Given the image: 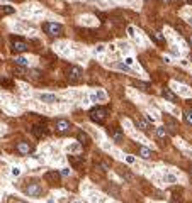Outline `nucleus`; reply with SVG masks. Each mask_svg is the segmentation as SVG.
<instances>
[{
  "label": "nucleus",
  "mask_w": 192,
  "mask_h": 203,
  "mask_svg": "<svg viewBox=\"0 0 192 203\" xmlns=\"http://www.w3.org/2000/svg\"><path fill=\"white\" fill-rule=\"evenodd\" d=\"M109 135L112 137V141H114V142H121L122 137H124V135H122V132L119 131V129H116V127L109 129Z\"/></svg>",
  "instance_id": "10"
},
{
  "label": "nucleus",
  "mask_w": 192,
  "mask_h": 203,
  "mask_svg": "<svg viewBox=\"0 0 192 203\" xmlns=\"http://www.w3.org/2000/svg\"><path fill=\"white\" fill-rule=\"evenodd\" d=\"M31 132H33L37 139H41V137H44V135L48 134V129H46V125H34Z\"/></svg>",
  "instance_id": "9"
},
{
  "label": "nucleus",
  "mask_w": 192,
  "mask_h": 203,
  "mask_svg": "<svg viewBox=\"0 0 192 203\" xmlns=\"http://www.w3.org/2000/svg\"><path fill=\"white\" fill-rule=\"evenodd\" d=\"M116 68L121 69V71H126V73H133V69L129 68L128 65H122V63H116Z\"/></svg>",
  "instance_id": "19"
},
{
  "label": "nucleus",
  "mask_w": 192,
  "mask_h": 203,
  "mask_svg": "<svg viewBox=\"0 0 192 203\" xmlns=\"http://www.w3.org/2000/svg\"><path fill=\"white\" fill-rule=\"evenodd\" d=\"M187 41H189V42L192 44V34H190V36H187Z\"/></svg>",
  "instance_id": "32"
},
{
  "label": "nucleus",
  "mask_w": 192,
  "mask_h": 203,
  "mask_svg": "<svg viewBox=\"0 0 192 203\" xmlns=\"http://www.w3.org/2000/svg\"><path fill=\"white\" fill-rule=\"evenodd\" d=\"M128 163H134V157L133 156H128Z\"/></svg>",
  "instance_id": "31"
},
{
  "label": "nucleus",
  "mask_w": 192,
  "mask_h": 203,
  "mask_svg": "<svg viewBox=\"0 0 192 203\" xmlns=\"http://www.w3.org/2000/svg\"><path fill=\"white\" fill-rule=\"evenodd\" d=\"M119 174H121V176L124 178L126 181H131V179H133V176H131V174L128 173V171H119Z\"/></svg>",
  "instance_id": "24"
},
{
  "label": "nucleus",
  "mask_w": 192,
  "mask_h": 203,
  "mask_svg": "<svg viewBox=\"0 0 192 203\" xmlns=\"http://www.w3.org/2000/svg\"><path fill=\"white\" fill-rule=\"evenodd\" d=\"M43 29H44V32L48 34V36H60V34L63 32V25L61 24H56V22H44L43 24Z\"/></svg>",
  "instance_id": "2"
},
{
  "label": "nucleus",
  "mask_w": 192,
  "mask_h": 203,
  "mask_svg": "<svg viewBox=\"0 0 192 203\" xmlns=\"http://www.w3.org/2000/svg\"><path fill=\"white\" fill-rule=\"evenodd\" d=\"M68 161L73 168H78L82 163H83V156H68Z\"/></svg>",
  "instance_id": "13"
},
{
  "label": "nucleus",
  "mask_w": 192,
  "mask_h": 203,
  "mask_svg": "<svg viewBox=\"0 0 192 203\" xmlns=\"http://www.w3.org/2000/svg\"><path fill=\"white\" fill-rule=\"evenodd\" d=\"M26 195L27 196H33V198H39L41 195H43V186L39 185V183H31L29 186H27L26 190Z\"/></svg>",
  "instance_id": "4"
},
{
  "label": "nucleus",
  "mask_w": 192,
  "mask_h": 203,
  "mask_svg": "<svg viewBox=\"0 0 192 203\" xmlns=\"http://www.w3.org/2000/svg\"><path fill=\"white\" fill-rule=\"evenodd\" d=\"M184 120H185V124H189V125H192V112H187L184 115Z\"/></svg>",
  "instance_id": "26"
},
{
  "label": "nucleus",
  "mask_w": 192,
  "mask_h": 203,
  "mask_svg": "<svg viewBox=\"0 0 192 203\" xmlns=\"http://www.w3.org/2000/svg\"><path fill=\"white\" fill-rule=\"evenodd\" d=\"M89 117H90V120L95 124H104L106 119H107V110L102 109V107H95V109H92L89 112Z\"/></svg>",
  "instance_id": "1"
},
{
  "label": "nucleus",
  "mask_w": 192,
  "mask_h": 203,
  "mask_svg": "<svg viewBox=\"0 0 192 203\" xmlns=\"http://www.w3.org/2000/svg\"><path fill=\"white\" fill-rule=\"evenodd\" d=\"M70 129H71L70 120H67V119H58L56 120V131H58L60 134H67Z\"/></svg>",
  "instance_id": "6"
},
{
  "label": "nucleus",
  "mask_w": 192,
  "mask_h": 203,
  "mask_svg": "<svg viewBox=\"0 0 192 203\" xmlns=\"http://www.w3.org/2000/svg\"><path fill=\"white\" fill-rule=\"evenodd\" d=\"M9 203H24V201L19 198H14V196H9Z\"/></svg>",
  "instance_id": "27"
},
{
  "label": "nucleus",
  "mask_w": 192,
  "mask_h": 203,
  "mask_svg": "<svg viewBox=\"0 0 192 203\" xmlns=\"http://www.w3.org/2000/svg\"><path fill=\"white\" fill-rule=\"evenodd\" d=\"M39 100L41 102H46V103H55V102H58V97L53 93H41L39 95Z\"/></svg>",
  "instance_id": "11"
},
{
  "label": "nucleus",
  "mask_w": 192,
  "mask_h": 203,
  "mask_svg": "<svg viewBox=\"0 0 192 203\" xmlns=\"http://www.w3.org/2000/svg\"><path fill=\"white\" fill-rule=\"evenodd\" d=\"M82 75H83V71H82L80 66H71L68 69V80H70V83H78L82 80Z\"/></svg>",
  "instance_id": "5"
},
{
  "label": "nucleus",
  "mask_w": 192,
  "mask_h": 203,
  "mask_svg": "<svg viewBox=\"0 0 192 203\" xmlns=\"http://www.w3.org/2000/svg\"><path fill=\"white\" fill-rule=\"evenodd\" d=\"M44 179L48 183H51V185H55V183H60V173L58 171H48V173L44 174Z\"/></svg>",
  "instance_id": "8"
},
{
  "label": "nucleus",
  "mask_w": 192,
  "mask_h": 203,
  "mask_svg": "<svg viewBox=\"0 0 192 203\" xmlns=\"http://www.w3.org/2000/svg\"><path fill=\"white\" fill-rule=\"evenodd\" d=\"M190 22H192V20H190Z\"/></svg>",
  "instance_id": "35"
},
{
  "label": "nucleus",
  "mask_w": 192,
  "mask_h": 203,
  "mask_svg": "<svg viewBox=\"0 0 192 203\" xmlns=\"http://www.w3.org/2000/svg\"><path fill=\"white\" fill-rule=\"evenodd\" d=\"M15 151H17L19 154H24V156H26V154H29V152L33 151V147H31L29 142H19V144L15 146Z\"/></svg>",
  "instance_id": "7"
},
{
  "label": "nucleus",
  "mask_w": 192,
  "mask_h": 203,
  "mask_svg": "<svg viewBox=\"0 0 192 203\" xmlns=\"http://www.w3.org/2000/svg\"><path fill=\"white\" fill-rule=\"evenodd\" d=\"M152 39L155 41V42H158V44H163V42H165V37H163L160 32H153V34H152Z\"/></svg>",
  "instance_id": "17"
},
{
  "label": "nucleus",
  "mask_w": 192,
  "mask_h": 203,
  "mask_svg": "<svg viewBox=\"0 0 192 203\" xmlns=\"http://www.w3.org/2000/svg\"><path fill=\"white\" fill-rule=\"evenodd\" d=\"M187 2H189V4H192V0H187Z\"/></svg>",
  "instance_id": "33"
},
{
  "label": "nucleus",
  "mask_w": 192,
  "mask_h": 203,
  "mask_svg": "<svg viewBox=\"0 0 192 203\" xmlns=\"http://www.w3.org/2000/svg\"><path fill=\"white\" fill-rule=\"evenodd\" d=\"M107 191L112 193V196H117L119 195V188H117V186H114V185H107Z\"/></svg>",
  "instance_id": "20"
},
{
  "label": "nucleus",
  "mask_w": 192,
  "mask_h": 203,
  "mask_svg": "<svg viewBox=\"0 0 192 203\" xmlns=\"http://www.w3.org/2000/svg\"><path fill=\"white\" fill-rule=\"evenodd\" d=\"M190 59H192V58H190Z\"/></svg>",
  "instance_id": "36"
},
{
  "label": "nucleus",
  "mask_w": 192,
  "mask_h": 203,
  "mask_svg": "<svg viewBox=\"0 0 192 203\" xmlns=\"http://www.w3.org/2000/svg\"><path fill=\"white\" fill-rule=\"evenodd\" d=\"M140 156L143 157V159H150V157L153 156V152L148 147H140Z\"/></svg>",
  "instance_id": "14"
},
{
  "label": "nucleus",
  "mask_w": 192,
  "mask_h": 203,
  "mask_svg": "<svg viewBox=\"0 0 192 203\" xmlns=\"http://www.w3.org/2000/svg\"><path fill=\"white\" fill-rule=\"evenodd\" d=\"M100 168H102V171H109V164L107 163H100Z\"/></svg>",
  "instance_id": "29"
},
{
  "label": "nucleus",
  "mask_w": 192,
  "mask_h": 203,
  "mask_svg": "<svg viewBox=\"0 0 192 203\" xmlns=\"http://www.w3.org/2000/svg\"><path fill=\"white\" fill-rule=\"evenodd\" d=\"M15 65H19V66H29V59L24 58V56H19V58H15Z\"/></svg>",
  "instance_id": "18"
},
{
  "label": "nucleus",
  "mask_w": 192,
  "mask_h": 203,
  "mask_svg": "<svg viewBox=\"0 0 192 203\" xmlns=\"http://www.w3.org/2000/svg\"><path fill=\"white\" fill-rule=\"evenodd\" d=\"M162 95H163V97H165V98H167V100H168V102H175V95L172 93V91H170L168 88H165V90L162 91Z\"/></svg>",
  "instance_id": "16"
},
{
  "label": "nucleus",
  "mask_w": 192,
  "mask_h": 203,
  "mask_svg": "<svg viewBox=\"0 0 192 203\" xmlns=\"http://www.w3.org/2000/svg\"><path fill=\"white\" fill-rule=\"evenodd\" d=\"M136 125L140 127V131H143V132H146V131H148V124L144 122V120H138Z\"/></svg>",
  "instance_id": "22"
},
{
  "label": "nucleus",
  "mask_w": 192,
  "mask_h": 203,
  "mask_svg": "<svg viewBox=\"0 0 192 203\" xmlns=\"http://www.w3.org/2000/svg\"><path fill=\"white\" fill-rule=\"evenodd\" d=\"M29 49V44L26 41L19 39V37H12V51L14 53H26Z\"/></svg>",
  "instance_id": "3"
},
{
  "label": "nucleus",
  "mask_w": 192,
  "mask_h": 203,
  "mask_svg": "<svg viewBox=\"0 0 192 203\" xmlns=\"http://www.w3.org/2000/svg\"><path fill=\"white\" fill-rule=\"evenodd\" d=\"M19 174H21V169H19V168H14V169H12V176H19Z\"/></svg>",
  "instance_id": "28"
},
{
  "label": "nucleus",
  "mask_w": 192,
  "mask_h": 203,
  "mask_svg": "<svg viewBox=\"0 0 192 203\" xmlns=\"http://www.w3.org/2000/svg\"><path fill=\"white\" fill-rule=\"evenodd\" d=\"M190 174H192V166H190Z\"/></svg>",
  "instance_id": "34"
},
{
  "label": "nucleus",
  "mask_w": 192,
  "mask_h": 203,
  "mask_svg": "<svg viewBox=\"0 0 192 203\" xmlns=\"http://www.w3.org/2000/svg\"><path fill=\"white\" fill-rule=\"evenodd\" d=\"M0 83L4 85V87H7V88H10L12 85H14V83H12V80H9V78H2V80H0Z\"/></svg>",
  "instance_id": "25"
},
{
  "label": "nucleus",
  "mask_w": 192,
  "mask_h": 203,
  "mask_svg": "<svg viewBox=\"0 0 192 203\" xmlns=\"http://www.w3.org/2000/svg\"><path fill=\"white\" fill-rule=\"evenodd\" d=\"M77 141L80 142V144H83V146H89V144H90V137L85 134L83 131H80V132L77 134Z\"/></svg>",
  "instance_id": "12"
},
{
  "label": "nucleus",
  "mask_w": 192,
  "mask_h": 203,
  "mask_svg": "<svg viewBox=\"0 0 192 203\" xmlns=\"http://www.w3.org/2000/svg\"><path fill=\"white\" fill-rule=\"evenodd\" d=\"M61 174H63V176H68V174H70V169H68V168H65V169L61 171Z\"/></svg>",
  "instance_id": "30"
},
{
  "label": "nucleus",
  "mask_w": 192,
  "mask_h": 203,
  "mask_svg": "<svg viewBox=\"0 0 192 203\" xmlns=\"http://www.w3.org/2000/svg\"><path fill=\"white\" fill-rule=\"evenodd\" d=\"M10 14H14L12 7H9V5H2L0 7V15H10Z\"/></svg>",
  "instance_id": "15"
},
{
  "label": "nucleus",
  "mask_w": 192,
  "mask_h": 203,
  "mask_svg": "<svg viewBox=\"0 0 192 203\" xmlns=\"http://www.w3.org/2000/svg\"><path fill=\"white\" fill-rule=\"evenodd\" d=\"M136 87L140 88V90H143V91H150V85H148V83H143V81H138Z\"/></svg>",
  "instance_id": "23"
},
{
  "label": "nucleus",
  "mask_w": 192,
  "mask_h": 203,
  "mask_svg": "<svg viewBox=\"0 0 192 203\" xmlns=\"http://www.w3.org/2000/svg\"><path fill=\"white\" fill-rule=\"evenodd\" d=\"M156 135H158V137H167V129H165V127H156Z\"/></svg>",
  "instance_id": "21"
}]
</instances>
